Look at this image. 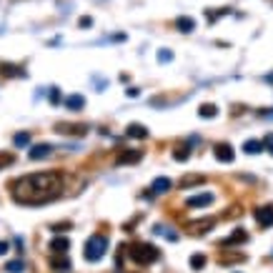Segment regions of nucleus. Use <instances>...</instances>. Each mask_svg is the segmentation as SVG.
<instances>
[{
    "mask_svg": "<svg viewBox=\"0 0 273 273\" xmlns=\"http://www.w3.org/2000/svg\"><path fill=\"white\" fill-rule=\"evenodd\" d=\"M63 191V176L58 170H43V173L23 176L10 185L13 200L20 206H46L55 200Z\"/></svg>",
    "mask_w": 273,
    "mask_h": 273,
    "instance_id": "f257e3e1",
    "label": "nucleus"
},
{
    "mask_svg": "<svg viewBox=\"0 0 273 273\" xmlns=\"http://www.w3.org/2000/svg\"><path fill=\"white\" fill-rule=\"evenodd\" d=\"M125 251L131 256V261L138 266H151L161 258V251L151 246V243H131V248H125Z\"/></svg>",
    "mask_w": 273,
    "mask_h": 273,
    "instance_id": "f03ea898",
    "label": "nucleus"
},
{
    "mask_svg": "<svg viewBox=\"0 0 273 273\" xmlns=\"http://www.w3.org/2000/svg\"><path fill=\"white\" fill-rule=\"evenodd\" d=\"M106 251H108V238L106 236H100V233H95V236H91L88 241H85V261H91V263H98L100 258L106 256Z\"/></svg>",
    "mask_w": 273,
    "mask_h": 273,
    "instance_id": "7ed1b4c3",
    "label": "nucleus"
},
{
    "mask_svg": "<svg viewBox=\"0 0 273 273\" xmlns=\"http://www.w3.org/2000/svg\"><path fill=\"white\" fill-rule=\"evenodd\" d=\"M55 131H58L61 136H76V138H83L85 133L91 131L88 123H58L55 125Z\"/></svg>",
    "mask_w": 273,
    "mask_h": 273,
    "instance_id": "20e7f679",
    "label": "nucleus"
},
{
    "mask_svg": "<svg viewBox=\"0 0 273 273\" xmlns=\"http://www.w3.org/2000/svg\"><path fill=\"white\" fill-rule=\"evenodd\" d=\"M213 155H215V161H221V163H233L236 151H233L231 143H215V146H213Z\"/></svg>",
    "mask_w": 273,
    "mask_h": 273,
    "instance_id": "39448f33",
    "label": "nucleus"
},
{
    "mask_svg": "<svg viewBox=\"0 0 273 273\" xmlns=\"http://www.w3.org/2000/svg\"><path fill=\"white\" fill-rule=\"evenodd\" d=\"M213 226H215V218H198V221L185 223V228H188V233H193V236H203L206 231H211Z\"/></svg>",
    "mask_w": 273,
    "mask_h": 273,
    "instance_id": "423d86ee",
    "label": "nucleus"
},
{
    "mask_svg": "<svg viewBox=\"0 0 273 273\" xmlns=\"http://www.w3.org/2000/svg\"><path fill=\"white\" fill-rule=\"evenodd\" d=\"M253 218L261 228H271L273 226V206H261L253 211Z\"/></svg>",
    "mask_w": 273,
    "mask_h": 273,
    "instance_id": "0eeeda50",
    "label": "nucleus"
},
{
    "mask_svg": "<svg viewBox=\"0 0 273 273\" xmlns=\"http://www.w3.org/2000/svg\"><path fill=\"white\" fill-rule=\"evenodd\" d=\"M0 76H3V78H25V70H23V65L0 61Z\"/></svg>",
    "mask_w": 273,
    "mask_h": 273,
    "instance_id": "6e6552de",
    "label": "nucleus"
},
{
    "mask_svg": "<svg viewBox=\"0 0 273 273\" xmlns=\"http://www.w3.org/2000/svg\"><path fill=\"white\" fill-rule=\"evenodd\" d=\"M53 151L55 148L50 146V143H38V146H33L30 151H28V158H30V161H43V158H50Z\"/></svg>",
    "mask_w": 273,
    "mask_h": 273,
    "instance_id": "1a4fd4ad",
    "label": "nucleus"
},
{
    "mask_svg": "<svg viewBox=\"0 0 273 273\" xmlns=\"http://www.w3.org/2000/svg\"><path fill=\"white\" fill-rule=\"evenodd\" d=\"M213 203V193L206 191V193H198V196H191L188 200H185V206L188 208H203V206H211Z\"/></svg>",
    "mask_w": 273,
    "mask_h": 273,
    "instance_id": "9d476101",
    "label": "nucleus"
},
{
    "mask_svg": "<svg viewBox=\"0 0 273 273\" xmlns=\"http://www.w3.org/2000/svg\"><path fill=\"white\" fill-rule=\"evenodd\" d=\"M125 136H128V138L146 140V138H148V128L143 125V123H128V128H125Z\"/></svg>",
    "mask_w": 273,
    "mask_h": 273,
    "instance_id": "9b49d317",
    "label": "nucleus"
},
{
    "mask_svg": "<svg viewBox=\"0 0 273 273\" xmlns=\"http://www.w3.org/2000/svg\"><path fill=\"white\" fill-rule=\"evenodd\" d=\"M70 266L73 263H70V258L65 253H53L50 256V268L53 271H70Z\"/></svg>",
    "mask_w": 273,
    "mask_h": 273,
    "instance_id": "f8f14e48",
    "label": "nucleus"
},
{
    "mask_svg": "<svg viewBox=\"0 0 273 273\" xmlns=\"http://www.w3.org/2000/svg\"><path fill=\"white\" fill-rule=\"evenodd\" d=\"M170 188H173V181H170V178H166V176H158V178L153 181V185H151V191H153V196H161V193H168Z\"/></svg>",
    "mask_w": 273,
    "mask_h": 273,
    "instance_id": "ddd939ff",
    "label": "nucleus"
},
{
    "mask_svg": "<svg viewBox=\"0 0 273 273\" xmlns=\"http://www.w3.org/2000/svg\"><path fill=\"white\" fill-rule=\"evenodd\" d=\"M143 158V151H123L116 158V166H125V163H138Z\"/></svg>",
    "mask_w": 273,
    "mask_h": 273,
    "instance_id": "4468645a",
    "label": "nucleus"
},
{
    "mask_svg": "<svg viewBox=\"0 0 273 273\" xmlns=\"http://www.w3.org/2000/svg\"><path fill=\"white\" fill-rule=\"evenodd\" d=\"M246 241H248V233L243 231V228H236L231 236L221 241V246H238V243H246Z\"/></svg>",
    "mask_w": 273,
    "mask_h": 273,
    "instance_id": "2eb2a0df",
    "label": "nucleus"
},
{
    "mask_svg": "<svg viewBox=\"0 0 273 273\" xmlns=\"http://www.w3.org/2000/svg\"><path fill=\"white\" fill-rule=\"evenodd\" d=\"M48 248H50V253H65V251H70V238H65V236L53 238Z\"/></svg>",
    "mask_w": 273,
    "mask_h": 273,
    "instance_id": "dca6fc26",
    "label": "nucleus"
},
{
    "mask_svg": "<svg viewBox=\"0 0 273 273\" xmlns=\"http://www.w3.org/2000/svg\"><path fill=\"white\" fill-rule=\"evenodd\" d=\"M176 28L181 33H193L196 30V20L188 18V15H181V18H176Z\"/></svg>",
    "mask_w": 273,
    "mask_h": 273,
    "instance_id": "f3484780",
    "label": "nucleus"
},
{
    "mask_svg": "<svg viewBox=\"0 0 273 273\" xmlns=\"http://www.w3.org/2000/svg\"><path fill=\"white\" fill-rule=\"evenodd\" d=\"M65 106H68V110H83L85 98H83L80 93H73V95H68V98H65Z\"/></svg>",
    "mask_w": 273,
    "mask_h": 273,
    "instance_id": "a211bd4d",
    "label": "nucleus"
},
{
    "mask_svg": "<svg viewBox=\"0 0 273 273\" xmlns=\"http://www.w3.org/2000/svg\"><path fill=\"white\" fill-rule=\"evenodd\" d=\"M243 151H246L248 155H258V153L266 151V146H263V140H246L243 143Z\"/></svg>",
    "mask_w": 273,
    "mask_h": 273,
    "instance_id": "6ab92c4d",
    "label": "nucleus"
},
{
    "mask_svg": "<svg viewBox=\"0 0 273 273\" xmlns=\"http://www.w3.org/2000/svg\"><path fill=\"white\" fill-rule=\"evenodd\" d=\"M206 183V176H183L181 178V188H193V185Z\"/></svg>",
    "mask_w": 273,
    "mask_h": 273,
    "instance_id": "aec40b11",
    "label": "nucleus"
},
{
    "mask_svg": "<svg viewBox=\"0 0 273 273\" xmlns=\"http://www.w3.org/2000/svg\"><path fill=\"white\" fill-rule=\"evenodd\" d=\"M13 143H15L18 148H25V146H30V131H20L13 136Z\"/></svg>",
    "mask_w": 273,
    "mask_h": 273,
    "instance_id": "412c9836",
    "label": "nucleus"
},
{
    "mask_svg": "<svg viewBox=\"0 0 273 273\" xmlns=\"http://www.w3.org/2000/svg\"><path fill=\"white\" fill-rule=\"evenodd\" d=\"M215 113H218V108H215L213 103H203L198 108V116L200 118H215Z\"/></svg>",
    "mask_w": 273,
    "mask_h": 273,
    "instance_id": "4be33fe9",
    "label": "nucleus"
},
{
    "mask_svg": "<svg viewBox=\"0 0 273 273\" xmlns=\"http://www.w3.org/2000/svg\"><path fill=\"white\" fill-rule=\"evenodd\" d=\"M243 261H246V256H243V253H231V256L221 253V263L223 266H228V263H243Z\"/></svg>",
    "mask_w": 273,
    "mask_h": 273,
    "instance_id": "5701e85b",
    "label": "nucleus"
},
{
    "mask_svg": "<svg viewBox=\"0 0 273 273\" xmlns=\"http://www.w3.org/2000/svg\"><path fill=\"white\" fill-rule=\"evenodd\" d=\"M5 271H8V273H23V271H25V263L20 261V258H15V261H8V263H5Z\"/></svg>",
    "mask_w": 273,
    "mask_h": 273,
    "instance_id": "b1692460",
    "label": "nucleus"
},
{
    "mask_svg": "<svg viewBox=\"0 0 273 273\" xmlns=\"http://www.w3.org/2000/svg\"><path fill=\"white\" fill-rule=\"evenodd\" d=\"M206 261H208V258H206L203 253H196V256L191 258V268H193V271H200V268L206 266Z\"/></svg>",
    "mask_w": 273,
    "mask_h": 273,
    "instance_id": "393cba45",
    "label": "nucleus"
},
{
    "mask_svg": "<svg viewBox=\"0 0 273 273\" xmlns=\"http://www.w3.org/2000/svg\"><path fill=\"white\" fill-rule=\"evenodd\" d=\"M231 13V8H221L218 13H211V10H206V18H208V23H215L218 18H223V15H228Z\"/></svg>",
    "mask_w": 273,
    "mask_h": 273,
    "instance_id": "a878e982",
    "label": "nucleus"
},
{
    "mask_svg": "<svg viewBox=\"0 0 273 273\" xmlns=\"http://www.w3.org/2000/svg\"><path fill=\"white\" fill-rule=\"evenodd\" d=\"M15 163V153H0V170Z\"/></svg>",
    "mask_w": 273,
    "mask_h": 273,
    "instance_id": "bb28decb",
    "label": "nucleus"
},
{
    "mask_svg": "<svg viewBox=\"0 0 273 273\" xmlns=\"http://www.w3.org/2000/svg\"><path fill=\"white\" fill-rule=\"evenodd\" d=\"M173 158H176L178 163H185V161L191 158V151H188V148H176V151H173Z\"/></svg>",
    "mask_w": 273,
    "mask_h": 273,
    "instance_id": "cd10ccee",
    "label": "nucleus"
},
{
    "mask_svg": "<svg viewBox=\"0 0 273 273\" xmlns=\"http://www.w3.org/2000/svg\"><path fill=\"white\" fill-rule=\"evenodd\" d=\"M155 233H161V236H166L168 241H178V233H173V231H168V228H163V226H155Z\"/></svg>",
    "mask_w": 273,
    "mask_h": 273,
    "instance_id": "c85d7f7f",
    "label": "nucleus"
},
{
    "mask_svg": "<svg viewBox=\"0 0 273 273\" xmlns=\"http://www.w3.org/2000/svg\"><path fill=\"white\" fill-rule=\"evenodd\" d=\"M70 228H73V226H70V223L65 221V223H53V226H50V231H55V233H63V231H70Z\"/></svg>",
    "mask_w": 273,
    "mask_h": 273,
    "instance_id": "c756f323",
    "label": "nucleus"
},
{
    "mask_svg": "<svg viewBox=\"0 0 273 273\" xmlns=\"http://www.w3.org/2000/svg\"><path fill=\"white\" fill-rule=\"evenodd\" d=\"M48 100H50L53 106H58V103H61V91H58V88H50V95H48Z\"/></svg>",
    "mask_w": 273,
    "mask_h": 273,
    "instance_id": "7c9ffc66",
    "label": "nucleus"
},
{
    "mask_svg": "<svg viewBox=\"0 0 273 273\" xmlns=\"http://www.w3.org/2000/svg\"><path fill=\"white\" fill-rule=\"evenodd\" d=\"M158 61H161V63H168V61H173V53H168V50H161V53H158Z\"/></svg>",
    "mask_w": 273,
    "mask_h": 273,
    "instance_id": "2f4dec72",
    "label": "nucleus"
},
{
    "mask_svg": "<svg viewBox=\"0 0 273 273\" xmlns=\"http://www.w3.org/2000/svg\"><path fill=\"white\" fill-rule=\"evenodd\" d=\"M263 146H266L268 153H273V133H268V136L263 138Z\"/></svg>",
    "mask_w": 273,
    "mask_h": 273,
    "instance_id": "473e14b6",
    "label": "nucleus"
},
{
    "mask_svg": "<svg viewBox=\"0 0 273 273\" xmlns=\"http://www.w3.org/2000/svg\"><path fill=\"white\" fill-rule=\"evenodd\" d=\"M78 25H80V28H91V25H93V18H91V15H83V18L78 20Z\"/></svg>",
    "mask_w": 273,
    "mask_h": 273,
    "instance_id": "72a5a7b5",
    "label": "nucleus"
},
{
    "mask_svg": "<svg viewBox=\"0 0 273 273\" xmlns=\"http://www.w3.org/2000/svg\"><path fill=\"white\" fill-rule=\"evenodd\" d=\"M5 253H8V243L0 241V256H5Z\"/></svg>",
    "mask_w": 273,
    "mask_h": 273,
    "instance_id": "f704fd0d",
    "label": "nucleus"
},
{
    "mask_svg": "<svg viewBox=\"0 0 273 273\" xmlns=\"http://www.w3.org/2000/svg\"><path fill=\"white\" fill-rule=\"evenodd\" d=\"M125 95H128V98H136V95H138V91H136V88H128V91H125Z\"/></svg>",
    "mask_w": 273,
    "mask_h": 273,
    "instance_id": "c9c22d12",
    "label": "nucleus"
},
{
    "mask_svg": "<svg viewBox=\"0 0 273 273\" xmlns=\"http://www.w3.org/2000/svg\"><path fill=\"white\" fill-rule=\"evenodd\" d=\"M266 80H268V83L273 85V73H268V76H266Z\"/></svg>",
    "mask_w": 273,
    "mask_h": 273,
    "instance_id": "e433bc0d",
    "label": "nucleus"
}]
</instances>
